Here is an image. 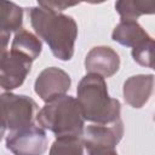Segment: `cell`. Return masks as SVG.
I'll use <instances>...</instances> for the list:
<instances>
[{
    "label": "cell",
    "mask_w": 155,
    "mask_h": 155,
    "mask_svg": "<svg viewBox=\"0 0 155 155\" xmlns=\"http://www.w3.org/2000/svg\"><path fill=\"white\" fill-rule=\"evenodd\" d=\"M28 16L34 31L48 45L53 56L61 61L71 59L78 38L74 18L41 5L30 7Z\"/></svg>",
    "instance_id": "obj_1"
},
{
    "label": "cell",
    "mask_w": 155,
    "mask_h": 155,
    "mask_svg": "<svg viewBox=\"0 0 155 155\" xmlns=\"http://www.w3.org/2000/svg\"><path fill=\"white\" fill-rule=\"evenodd\" d=\"M78 103L85 120L94 124H111L120 119L121 104L108 93L105 80L96 74L85 75L78 85Z\"/></svg>",
    "instance_id": "obj_2"
},
{
    "label": "cell",
    "mask_w": 155,
    "mask_h": 155,
    "mask_svg": "<svg viewBox=\"0 0 155 155\" xmlns=\"http://www.w3.org/2000/svg\"><path fill=\"white\" fill-rule=\"evenodd\" d=\"M40 127L61 136H82L85 119L78 101L68 94L47 102L36 114Z\"/></svg>",
    "instance_id": "obj_3"
},
{
    "label": "cell",
    "mask_w": 155,
    "mask_h": 155,
    "mask_svg": "<svg viewBox=\"0 0 155 155\" xmlns=\"http://www.w3.org/2000/svg\"><path fill=\"white\" fill-rule=\"evenodd\" d=\"M36 103L28 96L0 93V131H15L34 122Z\"/></svg>",
    "instance_id": "obj_4"
},
{
    "label": "cell",
    "mask_w": 155,
    "mask_h": 155,
    "mask_svg": "<svg viewBox=\"0 0 155 155\" xmlns=\"http://www.w3.org/2000/svg\"><path fill=\"white\" fill-rule=\"evenodd\" d=\"M6 148L13 155H44L47 149L46 132L35 122L10 131L6 137Z\"/></svg>",
    "instance_id": "obj_5"
},
{
    "label": "cell",
    "mask_w": 155,
    "mask_h": 155,
    "mask_svg": "<svg viewBox=\"0 0 155 155\" xmlns=\"http://www.w3.org/2000/svg\"><path fill=\"white\" fill-rule=\"evenodd\" d=\"M31 62L21 52L7 51L0 58V93L19 87L30 71Z\"/></svg>",
    "instance_id": "obj_6"
},
{
    "label": "cell",
    "mask_w": 155,
    "mask_h": 155,
    "mask_svg": "<svg viewBox=\"0 0 155 155\" xmlns=\"http://www.w3.org/2000/svg\"><path fill=\"white\" fill-rule=\"evenodd\" d=\"M70 85L71 79L68 73L57 67H48L38 75L34 90L36 94L47 103L57 97L65 94L70 88Z\"/></svg>",
    "instance_id": "obj_7"
},
{
    "label": "cell",
    "mask_w": 155,
    "mask_h": 155,
    "mask_svg": "<svg viewBox=\"0 0 155 155\" xmlns=\"http://www.w3.org/2000/svg\"><path fill=\"white\" fill-rule=\"evenodd\" d=\"M124 136V124L121 119L111 124H93L84 128L82 142L85 148L107 147L115 148Z\"/></svg>",
    "instance_id": "obj_8"
},
{
    "label": "cell",
    "mask_w": 155,
    "mask_h": 155,
    "mask_svg": "<svg viewBox=\"0 0 155 155\" xmlns=\"http://www.w3.org/2000/svg\"><path fill=\"white\" fill-rule=\"evenodd\" d=\"M85 68L88 74L110 78L120 68V57L109 46H96L87 53Z\"/></svg>",
    "instance_id": "obj_9"
},
{
    "label": "cell",
    "mask_w": 155,
    "mask_h": 155,
    "mask_svg": "<svg viewBox=\"0 0 155 155\" xmlns=\"http://www.w3.org/2000/svg\"><path fill=\"white\" fill-rule=\"evenodd\" d=\"M154 88L153 74H139L128 78L124 82V99L132 108H142L150 98Z\"/></svg>",
    "instance_id": "obj_10"
},
{
    "label": "cell",
    "mask_w": 155,
    "mask_h": 155,
    "mask_svg": "<svg viewBox=\"0 0 155 155\" xmlns=\"http://www.w3.org/2000/svg\"><path fill=\"white\" fill-rule=\"evenodd\" d=\"M111 39L117 44L138 50L154 42L153 38L137 23V21H121L113 30Z\"/></svg>",
    "instance_id": "obj_11"
},
{
    "label": "cell",
    "mask_w": 155,
    "mask_h": 155,
    "mask_svg": "<svg viewBox=\"0 0 155 155\" xmlns=\"http://www.w3.org/2000/svg\"><path fill=\"white\" fill-rule=\"evenodd\" d=\"M23 8L15 2L0 1V34H11L22 28Z\"/></svg>",
    "instance_id": "obj_12"
},
{
    "label": "cell",
    "mask_w": 155,
    "mask_h": 155,
    "mask_svg": "<svg viewBox=\"0 0 155 155\" xmlns=\"http://www.w3.org/2000/svg\"><path fill=\"white\" fill-rule=\"evenodd\" d=\"M41 48H42V44L38 39V36H35L34 34H31L30 31L23 28L16 31L11 45V50L21 52L27 57H29L31 61H34L41 53Z\"/></svg>",
    "instance_id": "obj_13"
},
{
    "label": "cell",
    "mask_w": 155,
    "mask_h": 155,
    "mask_svg": "<svg viewBox=\"0 0 155 155\" xmlns=\"http://www.w3.org/2000/svg\"><path fill=\"white\" fill-rule=\"evenodd\" d=\"M115 8L120 15L121 21H136L142 15L154 13L155 4L153 1L121 0L115 4Z\"/></svg>",
    "instance_id": "obj_14"
},
{
    "label": "cell",
    "mask_w": 155,
    "mask_h": 155,
    "mask_svg": "<svg viewBox=\"0 0 155 155\" xmlns=\"http://www.w3.org/2000/svg\"><path fill=\"white\" fill-rule=\"evenodd\" d=\"M48 155H85V145L81 136L56 137Z\"/></svg>",
    "instance_id": "obj_15"
},
{
    "label": "cell",
    "mask_w": 155,
    "mask_h": 155,
    "mask_svg": "<svg viewBox=\"0 0 155 155\" xmlns=\"http://www.w3.org/2000/svg\"><path fill=\"white\" fill-rule=\"evenodd\" d=\"M153 48H154V42L148 44L138 50H132V57L134 62H137L139 65L153 68Z\"/></svg>",
    "instance_id": "obj_16"
},
{
    "label": "cell",
    "mask_w": 155,
    "mask_h": 155,
    "mask_svg": "<svg viewBox=\"0 0 155 155\" xmlns=\"http://www.w3.org/2000/svg\"><path fill=\"white\" fill-rule=\"evenodd\" d=\"M87 155H119L115 148H107V147H91L85 148Z\"/></svg>",
    "instance_id": "obj_17"
},
{
    "label": "cell",
    "mask_w": 155,
    "mask_h": 155,
    "mask_svg": "<svg viewBox=\"0 0 155 155\" xmlns=\"http://www.w3.org/2000/svg\"><path fill=\"white\" fill-rule=\"evenodd\" d=\"M11 34H0V58L7 52V45Z\"/></svg>",
    "instance_id": "obj_18"
},
{
    "label": "cell",
    "mask_w": 155,
    "mask_h": 155,
    "mask_svg": "<svg viewBox=\"0 0 155 155\" xmlns=\"http://www.w3.org/2000/svg\"><path fill=\"white\" fill-rule=\"evenodd\" d=\"M2 136H4V131H0V140H1V138H2Z\"/></svg>",
    "instance_id": "obj_19"
}]
</instances>
